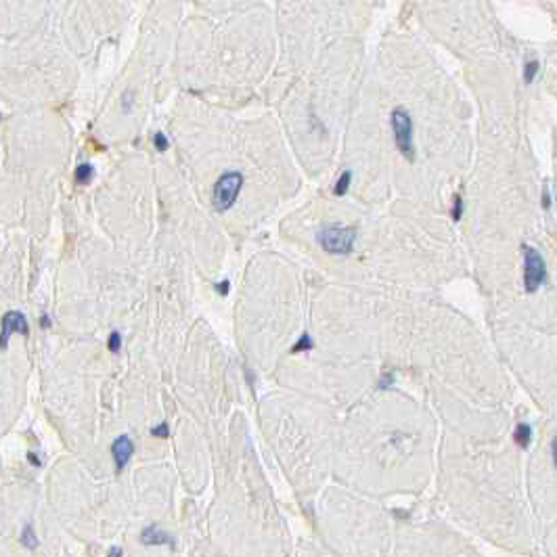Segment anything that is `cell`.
Instances as JSON below:
<instances>
[{"label": "cell", "mask_w": 557, "mask_h": 557, "mask_svg": "<svg viewBox=\"0 0 557 557\" xmlns=\"http://www.w3.org/2000/svg\"><path fill=\"white\" fill-rule=\"evenodd\" d=\"M316 241L327 254L346 256V254L352 252V247H354L356 231L350 229V227H339V224H329V227L318 231Z\"/></svg>", "instance_id": "obj_1"}, {"label": "cell", "mask_w": 557, "mask_h": 557, "mask_svg": "<svg viewBox=\"0 0 557 557\" xmlns=\"http://www.w3.org/2000/svg\"><path fill=\"white\" fill-rule=\"evenodd\" d=\"M243 189V174L241 172H224L214 184V193H212V204L216 212H229L237 197H239Z\"/></svg>", "instance_id": "obj_2"}, {"label": "cell", "mask_w": 557, "mask_h": 557, "mask_svg": "<svg viewBox=\"0 0 557 557\" xmlns=\"http://www.w3.org/2000/svg\"><path fill=\"white\" fill-rule=\"evenodd\" d=\"M547 277V266H544L542 256L530 245H524V287L526 291H536Z\"/></svg>", "instance_id": "obj_3"}, {"label": "cell", "mask_w": 557, "mask_h": 557, "mask_svg": "<svg viewBox=\"0 0 557 557\" xmlns=\"http://www.w3.org/2000/svg\"><path fill=\"white\" fill-rule=\"evenodd\" d=\"M392 130H394V140H396V147L398 151L405 155L407 159L413 161V122H411V115L398 107L392 111Z\"/></svg>", "instance_id": "obj_4"}, {"label": "cell", "mask_w": 557, "mask_h": 557, "mask_svg": "<svg viewBox=\"0 0 557 557\" xmlns=\"http://www.w3.org/2000/svg\"><path fill=\"white\" fill-rule=\"evenodd\" d=\"M15 333L28 335L30 333V325H28V318L23 316V312L9 310L3 316V321H0V350H7L11 335H15Z\"/></svg>", "instance_id": "obj_5"}, {"label": "cell", "mask_w": 557, "mask_h": 557, "mask_svg": "<svg viewBox=\"0 0 557 557\" xmlns=\"http://www.w3.org/2000/svg\"><path fill=\"white\" fill-rule=\"evenodd\" d=\"M111 455H113V463H115V471L120 473L126 469L130 457L134 455V444H132V438L128 434L117 436L113 444H111Z\"/></svg>", "instance_id": "obj_6"}, {"label": "cell", "mask_w": 557, "mask_h": 557, "mask_svg": "<svg viewBox=\"0 0 557 557\" xmlns=\"http://www.w3.org/2000/svg\"><path fill=\"white\" fill-rule=\"evenodd\" d=\"M140 542L149 544V547H159V544H172V536L168 532H163L157 524H149L147 528H143L140 532Z\"/></svg>", "instance_id": "obj_7"}, {"label": "cell", "mask_w": 557, "mask_h": 557, "mask_svg": "<svg viewBox=\"0 0 557 557\" xmlns=\"http://www.w3.org/2000/svg\"><path fill=\"white\" fill-rule=\"evenodd\" d=\"M74 178H76L78 184H90L92 178H94V168H92L90 163H80L78 168H76Z\"/></svg>", "instance_id": "obj_8"}, {"label": "cell", "mask_w": 557, "mask_h": 557, "mask_svg": "<svg viewBox=\"0 0 557 557\" xmlns=\"http://www.w3.org/2000/svg\"><path fill=\"white\" fill-rule=\"evenodd\" d=\"M513 440L517 442V446H528L532 440V428L528 423H519L515 432H513Z\"/></svg>", "instance_id": "obj_9"}, {"label": "cell", "mask_w": 557, "mask_h": 557, "mask_svg": "<svg viewBox=\"0 0 557 557\" xmlns=\"http://www.w3.org/2000/svg\"><path fill=\"white\" fill-rule=\"evenodd\" d=\"M19 540H21L23 547H28V549H36L38 547V536H36V532H34L32 524H28L26 528H23Z\"/></svg>", "instance_id": "obj_10"}, {"label": "cell", "mask_w": 557, "mask_h": 557, "mask_svg": "<svg viewBox=\"0 0 557 557\" xmlns=\"http://www.w3.org/2000/svg\"><path fill=\"white\" fill-rule=\"evenodd\" d=\"M310 348H312V339H310V335H308V333H304L298 341H295V346L291 348V352L298 354V352H306V350H310Z\"/></svg>", "instance_id": "obj_11"}, {"label": "cell", "mask_w": 557, "mask_h": 557, "mask_svg": "<svg viewBox=\"0 0 557 557\" xmlns=\"http://www.w3.org/2000/svg\"><path fill=\"white\" fill-rule=\"evenodd\" d=\"M350 178H352V174H350V172H343L341 178H339L337 184H335V189H333V193H335V195H343V193H346L348 187H350Z\"/></svg>", "instance_id": "obj_12"}, {"label": "cell", "mask_w": 557, "mask_h": 557, "mask_svg": "<svg viewBox=\"0 0 557 557\" xmlns=\"http://www.w3.org/2000/svg\"><path fill=\"white\" fill-rule=\"evenodd\" d=\"M107 348H109V352H113V354H117L122 350V335L117 333V331H113V333L109 335V339H107Z\"/></svg>", "instance_id": "obj_13"}, {"label": "cell", "mask_w": 557, "mask_h": 557, "mask_svg": "<svg viewBox=\"0 0 557 557\" xmlns=\"http://www.w3.org/2000/svg\"><path fill=\"white\" fill-rule=\"evenodd\" d=\"M536 72H538V63H536V61L526 63V65H524V80H526V82H532V80H534V76H536Z\"/></svg>", "instance_id": "obj_14"}, {"label": "cell", "mask_w": 557, "mask_h": 557, "mask_svg": "<svg viewBox=\"0 0 557 557\" xmlns=\"http://www.w3.org/2000/svg\"><path fill=\"white\" fill-rule=\"evenodd\" d=\"M153 145H155V149H157V151H165V149L170 147V140L165 138V134H163V132H157L155 136H153Z\"/></svg>", "instance_id": "obj_15"}, {"label": "cell", "mask_w": 557, "mask_h": 557, "mask_svg": "<svg viewBox=\"0 0 557 557\" xmlns=\"http://www.w3.org/2000/svg\"><path fill=\"white\" fill-rule=\"evenodd\" d=\"M170 430H168V423L161 421L159 425H155V428H151V436L153 438H168Z\"/></svg>", "instance_id": "obj_16"}, {"label": "cell", "mask_w": 557, "mask_h": 557, "mask_svg": "<svg viewBox=\"0 0 557 557\" xmlns=\"http://www.w3.org/2000/svg\"><path fill=\"white\" fill-rule=\"evenodd\" d=\"M216 289H218L222 295H227V293H229V281H220L218 285H216Z\"/></svg>", "instance_id": "obj_17"}, {"label": "cell", "mask_w": 557, "mask_h": 557, "mask_svg": "<svg viewBox=\"0 0 557 557\" xmlns=\"http://www.w3.org/2000/svg\"><path fill=\"white\" fill-rule=\"evenodd\" d=\"M28 457H30V463H34V465H36V467L40 465V459H38V455H34V453H30Z\"/></svg>", "instance_id": "obj_18"}, {"label": "cell", "mask_w": 557, "mask_h": 557, "mask_svg": "<svg viewBox=\"0 0 557 557\" xmlns=\"http://www.w3.org/2000/svg\"><path fill=\"white\" fill-rule=\"evenodd\" d=\"M553 461H555V467H557V436L553 440Z\"/></svg>", "instance_id": "obj_19"}, {"label": "cell", "mask_w": 557, "mask_h": 557, "mask_svg": "<svg viewBox=\"0 0 557 557\" xmlns=\"http://www.w3.org/2000/svg\"><path fill=\"white\" fill-rule=\"evenodd\" d=\"M109 557H122V549L117 547V549H111L109 551Z\"/></svg>", "instance_id": "obj_20"}, {"label": "cell", "mask_w": 557, "mask_h": 557, "mask_svg": "<svg viewBox=\"0 0 557 557\" xmlns=\"http://www.w3.org/2000/svg\"><path fill=\"white\" fill-rule=\"evenodd\" d=\"M40 325H42V327H49V325H51V321H49L46 316H42V318H40Z\"/></svg>", "instance_id": "obj_21"}]
</instances>
